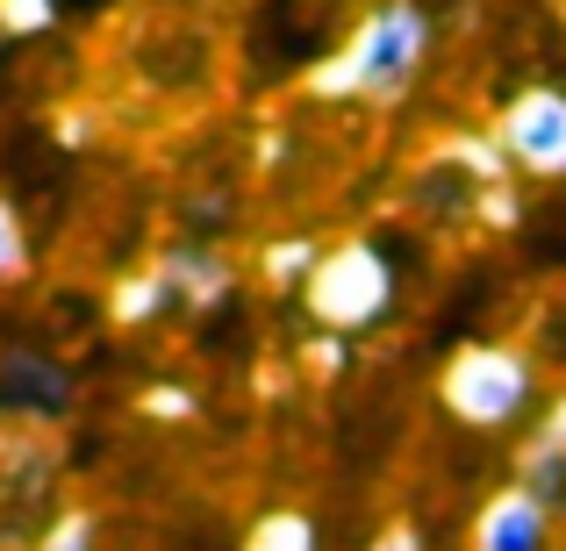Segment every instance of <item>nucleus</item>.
I'll use <instances>...</instances> for the list:
<instances>
[{"label": "nucleus", "mask_w": 566, "mask_h": 551, "mask_svg": "<svg viewBox=\"0 0 566 551\" xmlns=\"http://www.w3.org/2000/svg\"><path fill=\"white\" fill-rule=\"evenodd\" d=\"M430 51H438V8H430V0H374L308 86H316L323 100L387 108V100H401L423 80Z\"/></svg>", "instance_id": "f257e3e1"}, {"label": "nucleus", "mask_w": 566, "mask_h": 551, "mask_svg": "<svg viewBox=\"0 0 566 551\" xmlns=\"http://www.w3.org/2000/svg\"><path fill=\"white\" fill-rule=\"evenodd\" d=\"M438 409L452 415L467 437L538 430V415H545V365H538V351L502 345V337L452 345L444 365H438Z\"/></svg>", "instance_id": "f03ea898"}, {"label": "nucleus", "mask_w": 566, "mask_h": 551, "mask_svg": "<svg viewBox=\"0 0 566 551\" xmlns=\"http://www.w3.org/2000/svg\"><path fill=\"white\" fill-rule=\"evenodd\" d=\"M308 316L323 322V337H345V345H366V337L395 330L409 316V279L387 258L380 236H345V244L323 251L316 279H308Z\"/></svg>", "instance_id": "7ed1b4c3"}, {"label": "nucleus", "mask_w": 566, "mask_h": 551, "mask_svg": "<svg viewBox=\"0 0 566 551\" xmlns=\"http://www.w3.org/2000/svg\"><path fill=\"white\" fill-rule=\"evenodd\" d=\"M80 415V365L51 330L0 322V423L8 430H72Z\"/></svg>", "instance_id": "20e7f679"}, {"label": "nucleus", "mask_w": 566, "mask_h": 551, "mask_svg": "<svg viewBox=\"0 0 566 551\" xmlns=\"http://www.w3.org/2000/svg\"><path fill=\"white\" fill-rule=\"evenodd\" d=\"M495 151L510 158V172L524 180H545L559 187L566 180V86L559 80H538V86H516L495 115Z\"/></svg>", "instance_id": "39448f33"}, {"label": "nucleus", "mask_w": 566, "mask_h": 551, "mask_svg": "<svg viewBox=\"0 0 566 551\" xmlns=\"http://www.w3.org/2000/svg\"><path fill=\"white\" fill-rule=\"evenodd\" d=\"M467 551H566V523L553 509H538L516 480H502L495 495L473 509Z\"/></svg>", "instance_id": "423d86ee"}, {"label": "nucleus", "mask_w": 566, "mask_h": 551, "mask_svg": "<svg viewBox=\"0 0 566 551\" xmlns=\"http://www.w3.org/2000/svg\"><path fill=\"white\" fill-rule=\"evenodd\" d=\"M151 273L166 279V294L180 301V316H208L216 301H230L237 294V258L222 244H193V236H172L166 251L151 258Z\"/></svg>", "instance_id": "0eeeda50"}, {"label": "nucleus", "mask_w": 566, "mask_h": 551, "mask_svg": "<svg viewBox=\"0 0 566 551\" xmlns=\"http://www.w3.org/2000/svg\"><path fill=\"white\" fill-rule=\"evenodd\" d=\"M510 480L524 487L538 509H553L559 523H566V444H559V437L531 430V437L516 444V458H510Z\"/></svg>", "instance_id": "6e6552de"}, {"label": "nucleus", "mask_w": 566, "mask_h": 551, "mask_svg": "<svg viewBox=\"0 0 566 551\" xmlns=\"http://www.w3.org/2000/svg\"><path fill=\"white\" fill-rule=\"evenodd\" d=\"M244 551H323V523L308 509H273L244 530Z\"/></svg>", "instance_id": "1a4fd4ad"}, {"label": "nucleus", "mask_w": 566, "mask_h": 551, "mask_svg": "<svg viewBox=\"0 0 566 551\" xmlns=\"http://www.w3.org/2000/svg\"><path fill=\"white\" fill-rule=\"evenodd\" d=\"M36 265V236H29V208H14V193H0V287L29 279Z\"/></svg>", "instance_id": "9d476101"}, {"label": "nucleus", "mask_w": 566, "mask_h": 551, "mask_svg": "<svg viewBox=\"0 0 566 551\" xmlns=\"http://www.w3.org/2000/svg\"><path fill=\"white\" fill-rule=\"evenodd\" d=\"M29 551H101V523H94L86 509H65Z\"/></svg>", "instance_id": "9b49d317"}, {"label": "nucleus", "mask_w": 566, "mask_h": 551, "mask_svg": "<svg viewBox=\"0 0 566 551\" xmlns=\"http://www.w3.org/2000/svg\"><path fill=\"white\" fill-rule=\"evenodd\" d=\"M366 551H430V538H423L416 523H387V530H380V538L366 544Z\"/></svg>", "instance_id": "f8f14e48"}]
</instances>
